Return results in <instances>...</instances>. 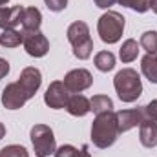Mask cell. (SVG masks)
Wrapping results in <instances>:
<instances>
[{"label":"cell","mask_w":157,"mask_h":157,"mask_svg":"<svg viewBox=\"0 0 157 157\" xmlns=\"http://www.w3.org/2000/svg\"><path fill=\"white\" fill-rule=\"evenodd\" d=\"M119 137V124L115 112L99 113L91 124V141L97 148L112 146Z\"/></svg>","instance_id":"1"},{"label":"cell","mask_w":157,"mask_h":157,"mask_svg":"<svg viewBox=\"0 0 157 157\" xmlns=\"http://www.w3.org/2000/svg\"><path fill=\"white\" fill-rule=\"evenodd\" d=\"M113 86H115V91H117L119 99L122 102H133L141 97L143 93V82L141 77L135 70L132 68H124L121 70L115 78H113Z\"/></svg>","instance_id":"2"},{"label":"cell","mask_w":157,"mask_h":157,"mask_svg":"<svg viewBox=\"0 0 157 157\" xmlns=\"http://www.w3.org/2000/svg\"><path fill=\"white\" fill-rule=\"evenodd\" d=\"M68 40L73 46V55L77 59H80V60L90 59V55L93 51V40L90 37V28L86 22H80V20L73 22L68 28Z\"/></svg>","instance_id":"3"},{"label":"cell","mask_w":157,"mask_h":157,"mask_svg":"<svg viewBox=\"0 0 157 157\" xmlns=\"http://www.w3.org/2000/svg\"><path fill=\"white\" fill-rule=\"evenodd\" d=\"M97 31L102 42L106 44H115L122 37L124 31V17L117 11H108L104 13L99 22H97Z\"/></svg>","instance_id":"4"},{"label":"cell","mask_w":157,"mask_h":157,"mask_svg":"<svg viewBox=\"0 0 157 157\" xmlns=\"http://www.w3.org/2000/svg\"><path fill=\"white\" fill-rule=\"evenodd\" d=\"M31 143L37 157H49L57 150L53 130L46 124H35L31 128Z\"/></svg>","instance_id":"5"},{"label":"cell","mask_w":157,"mask_h":157,"mask_svg":"<svg viewBox=\"0 0 157 157\" xmlns=\"http://www.w3.org/2000/svg\"><path fill=\"white\" fill-rule=\"evenodd\" d=\"M22 33V44H24V49L28 51V55L31 57H44L48 51H49V40L44 37V33L39 31H20Z\"/></svg>","instance_id":"6"},{"label":"cell","mask_w":157,"mask_h":157,"mask_svg":"<svg viewBox=\"0 0 157 157\" xmlns=\"http://www.w3.org/2000/svg\"><path fill=\"white\" fill-rule=\"evenodd\" d=\"M68 99H70V90L66 88L64 80H53L44 93V102L53 110L66 108Z\"/></svg>","instance_id":"7"},{"label":"cell","mask_w":157,"mask_h":157,"mask_svg":"<svg viewBox=\"0 0 157 157\" xmlns=\"http://www.w3.org/2000/svg\"><path fill=\"white\" fill-rule=\"evenodd\" d=\"M28 101H29V95L24 91V88L18 82H11V84H7L4 88V93H2V104H4V108H7V110H18Z\"/></svg>","instance_id":"8"},{"label":"cell","mask_w":157,"mask_h":157,"mask_svg":"<svg viewBox=\"0 0 157 157\" xmlns=\"http://www.w3.org/2000/svg\"><path fill=\"white\" fill-rule=\"evenodd\" d=\"M64 84L70 90V93H80V91L88 90L93 84V77H91V73L88 70L77 68V70L68 71V75L64 77Z\"/></svg>","instance_id":"9"},{"label":"cell","mask_w":157,"mask_h":157,"mask_svg":"<svg viewBox=\"0 0 157 157\" xmlns=\"http://www.w3.org/2000/svg\"><path fill=\"white\" fill-rule=\"evenodd\" d=\"M17 82L24 88V91H26V93L29 95V99H31V97L39 91L40 84H42V73H40V70L33 68V66L24 68Z\"/></svg>","instance_id":"10"},{"label":"cell","mask_w":157,"mask_h":157,"mask_svg":"<svg viewBox=\"0 0 157 157\" xmlns=\"http://www.w3.org/2000/svg\"><path fill=\"white\" fill-rule=\"evenodd\" d=\"M119 124V133H124L135 126H141L144 122L143 119V110L141 108H132V110H121L115 113Z\"/></svg>","instance_id":"11"},{"label":"cell","mask_w":157,"mask_h":157,"mask_svg":"<svg viewBox=\"0 0 157 157\" xmlns=\"http://www.w3.org/2000/svg\"><path fill=\"white\" fill-rule=\"evenodd\" d=\"M24 7L13 6V7H0V28L2 29H15L20 24Z\"/></svg>","instance_id":"12"},{"label":"cell","mask_w":157,"mask_h":157,"mask_svg":"<svg viewBox=\"0 0 157 157\" xmlns=\"http://www.w3.org/2000/svg\"><path fill=\"white\" fill-rule=\"evenodd\" d=\"M66 110H68V113H71L73 117H84L86 113L91 112L90 99L84 97L82 93H73V95H70V99H68Z\"/></svg>","instance_id":"13"},{"label":"cell","mask_w":157,"mask_h":157,"mask_svg":"<svg viewBox=\"0 0 157 157\" xmlns=\"http://www.w3.org/2000/svg\"><path fill=\"white\" fill-rule=\"evenodd\" d=\"M139 141L144 148H155L157 146V122L146 121L139 126Z\"/></svg>","instance_id":"14"},{"label":"cell","mask_w":157,"mask_h":157,"mask_svg":"<svg viewBox=\"0 0 157 157\" xmlns=\"http://www.w3.org/2000/svg\"><path fill=\"white\" fill-rule=\"evenodd\" d=\"M22 29L24 31H39L42 24V15L37 7H24L22 18H20Z\"/></svg>","instance_id":"15"},{"label":"cell","mask_w":157,"mask_h":157,"mask_svg":"<svg viewBox=\"0 0 157 157\" xmlns=\"http://www.w3.org/2000/svg\"><path fill=\"white\" fill-rule=\"evenodd\" d=\"M141 70L143 75L150 82L157 84V53H146L141 60Z\"/></svg>","instance_id":"16"},{"label":"cell","mask_w":157,"mask_h":157,"mask_svg":"<svg viewBox=\"0 0 157 157\" xmlns=\"http://www.w3.org/2000/svg\"><path fill=\"white\" fill-rule=\"evenodd\" d=\"M137 55H139V44H137V40H133V39L124 40L122 46H121V49H119L121 60L122 62H133L137 59Z\"/></svg>","instance_id":"17"},{"label":"cell","mask_w":157,"mask_h":157,"mask_svg":"<svg viewBox=\"0 0 157 157\" xmlns=\"http://www.w3.org/2000/svg\"><path fill=\"white\" fill-rule=\"evenodd\" d=\"M90 106H91V112L95 115L99 113H104V112H113V102L108 95H95L90 99Z\"/></svg>","instance_id":"18"},{"label":"cell","mask_w":157,"mask_h":157,"mask_svg":"<svg viewBox=\"0 0 157 157\" xmlns=\"http://www.w3.org/2000/svg\"><path fill=\"white\" fill-rule=\"evenodd\" d=\"M95 68L99 71H112L115 68V55L112 51H99L95 55Z\"/></svg>","instance_id":"19"},{"label":"cell","mask_w":157,"mask_h":157,"mask_svg":"<svg viewBox=\"0 0 157 157\" xmlns=\"http://www.w3.org/2000/svg\"><path fill=\"white\" fill-rule=\"evenodd\" d=\"M0 44L4 48H17L22 44V33H18L17 29H4L0 35Z\"/></svg>","instance_id":"20"},{"label":"cell","mask_w":157,"mask_h":157,"mask_svg":"<svg viewBox=\"0 0 157 157\" xmlns=\"http://www.w3.org/2000/svg\"><path fill=\"white\" fill-rule=\"evenodd\" d=\"M139 46L146 49V53H157V31H146L143 33Z\"/></svg>","instance_id":"21"},{"label":"cell","mask_w":157,"mask_h":157,"mask_svg":"<svg viewBox=\"0 0 157 157\" xmlns=\"http://www.w3.org/2000/svg\"><path fill=\"white\" fill-rule=\"evenodd\" d=\"M0 157H29V154L20 144H9L0 150Z\"/></svg>","instance_id":"22"},{"label":"cell","mask_w":157,"mask_h":157,"mask_svg":"<svg viewBox=\"0 0 157 157\" xmlns=\"http://www.w3.org/2000/svg\"><path fill=\"white\" fill-rule=\"evenodd\" d=\"M121 6L130 7L137 13H146L150 9V0H117Z\"/></svg>","instance_id":"23"},{"label":"cell","mask_w":157,"mask_h":157,"mask_svg":"<svg viewBox=\"0 0 157 157\" xmlns=\"http://www.w3.org/2000/svg\"><path fill=\"white\" fill-rule=\"evenodd\" d=\"M141 110H143V119H144V122H146V121L157 122V101L148 102L146 106H141Z\"/></svg>","instance_id":"24"},{"label":"cell","mask_w":157,"mask_h":157,"mask_svg":"<svg viewBox=\"0 0 157 157\" xmlns=\"http://www.w3.org/2000/svg\"><path fill=\"white\" fill-rule=\"evenodd\" d=\"M44 2H46L48 9H51V11H55V13L66 9V6H68V0H44Z\"/></svg>","instance_id":"25"},{"label":"cell","mask_w":157,"mask_h":157,"mask_svg":"<svg viewBox=\"0 0 157 157\" xmlns=\"http://www.w3.org/2000/svg\"><path fill=\"white\" fill-rule=\"evenodd\" d=\"M75 150H77V148L71 146V144H62L60 148L55 150V157H73Z\"/></svg>","instance_id":"26"},{"label":"cell","mask_w":157,"mask_h":157,"mask_svg":"<svg viewBox=\"0 0 157 157\" xmlns=\"http://www.w3.org/2000/svg\"><path fill=\"white\" fill-rule=\"evenodd\" d=\"M9 73V62L6 59H0V78H4Z\"/></svg>","instance_id":"27"},{"label":"cell","mask_w":157,"mask_h":157,"mask_svg":"<svg viewBox=\"0 0 157 157\" xmlns=\"http://www.w3.org/2000/svg\"><path fill=\"white\" fill-rule=\"evenodd\" d=\"M93 2H95V6H97V7H101V9H108V7H110V6H113L117 0H93Z\"/></svg>","instance_id":"28"},{"label":"cell","mask_w":157,"mask_h":157,"mask_svg":"<svg viewBox=\"0 0 157 157\" xmlns=\"http://www.w3.org/2000/svg\"><path fill=\"white\" fill-rule=\"evenodd\" d=\"M73 157H91V155H90V152H88V144H84L80 150H75Z\"/></svg>","instance_id":"29"},{"label":"cell","mask_w":157,"mask_h":157,"mask_svg":"<svg viewBox=\"0 0 157 157\" xmlns=\"http://www.w3.org/2000/svg\"><path fill=\"white\" fill-rule=\"evenodd\" d=\"M150 9L157 15V0H150Z\"/></svg>","instance_id":"30"},{"label":"cell","mask_w":157,"mask_h":157,"mask_svg":"<svg viewBox=\"0 0 157 157\" xmlns=\"http://www.w3.org/2000/svg\"><path fill=\"white\" fill-rule=\"evenodd\" d=\"M4 135H6V126H4V124L0 122V139H2Z\"/></svg>","instance_id":"31"},{"label":"cell","mask_w":157,"mask_h":157,"mask_svg":"<svg viewBox=\"0 0 157 157\" xmlns=\"http://www.w3.org/2000/svg\"><path fill=\"white\" fill-rule=\"evenodd\" d=\"M7 2H9V0H0V7H2L4 4H7Z\"/></svg>","instance_id":"32"}]
</instances>
